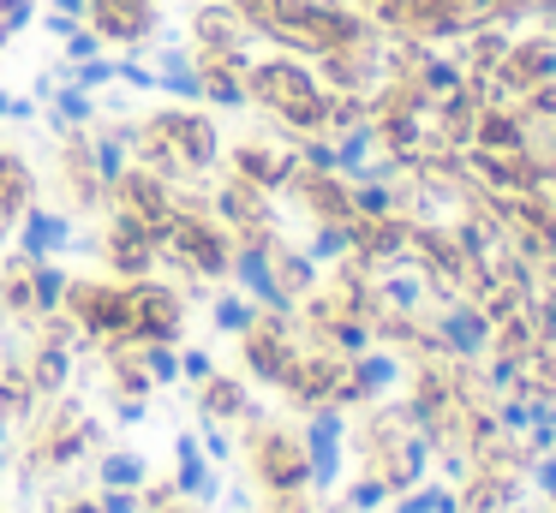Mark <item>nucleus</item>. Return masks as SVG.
<instances>
[{
	"instance_id": "18",
	"label": "nucleus",
	"mask_w": 556,
	"mask_h": 513,
	"mask_svg": "<svg viewBox=\"0 0 556 513\" xmlns=\"http://www.w3.org/2000/svg\"><path fill=\"white\" fill-rule=\"evenodd\" d=\"M150 376H156V382H174V376H180V358H174L168 346H156V352H150Z\"/></svg>"
},
{
	"instance_id": "6",
	"label": "nucleus",
	"mask_w": 556,
	"mask_h": 513,
	"mask_svg": "<svg viewBox=\"0 0 556 513\" xmlns=\"http://www.w3.org/2000/svg\"><path fill=\"white\" fill-rule=\"evenodd\" d=\"M233 274H240V286L245 293H257L264 298V305H288V298H281V281H276V269H269V257L264 251H240V257H233Z\"/></svg>"
},
{
	"instance_id": "5",
	"label": "nucleus",
	"mask_w": 556,
	"mask_h": 513,
	"mask_svg": "<svg viewBox=\"0 0 556 513\" xmlns=\"http://www.w3.org/2000/svg\"><path fill=\"white\" fill-rule=\"evenodd\" d=\"M30 209V167L13 150H0V227Z\"/></svg>"
},
{
	"instance_id": "23",
	"label": "nucleus",
	"mask_w": 556,
	"mask_h": 513,
	"mask_svg": "<svg viewBox=\"0 0 556 513\" xmlns=\"http://www.w3.org/2000/svg\"><path fill=\"white\" fill-rule=\"evenodd\" d=\"M377 501H383V484H359V489H353V508H377Z\"/></svg>"
},
{
	"instance_id": "16",
	"label": "nucleus",
	"mask_w": 556,
	"mask_h": 513,
	"mask_svg": "<svg viewBox=\"0 0 556 513\" xmlns=\"http://www.w3.org/2000/svg\"><path fill=\"white\" fill-rule=\"evenodd\" d=\"M216 329L245 334V329H252V305H240V298H222V305H216Z\"/></svg>"
},
{
	"instance_id": "21",
	"label": "nucleus",
	"mask_w": 556,
	"mask_h": 513,
	"mask_svg": "<svg viewBox=\"0 0 556 513\" xmlns=\"http://www.w3.org/2000/svg\"><path fill=\"white\" fill-rule=\"evenodd\" d=\"M180 370H186L192 382H210V352H186V358H180Z\"/></svg>"
},
{
	"instance_id": "2",
	"label": "nucleus",
	"mask_w": 556,
	"mask_h": 513,
	"mask_svg": "<svg viewBox=\"0 0 556 513\" xmlns=\"http://www.w3.org/2000/svg\"><path fill=\"white\" fill-rule=\"evenodd\" d=\"M150 72H156L162 95H174V102H186V107L204 102V66H198V54L186 42H162L156 54H150Z\"/></svg>"
},
{
	"instance_id": "7",
	"label": "nucleus",
	"mask_w": 556,
	"mask_h": 513,
	"mask_svg": "<svg viewBox=\"0 0 556 513\" xmlns=\"http://www.w3.org/2000/svg\"><path fill=\"white\" fill-rule=\"evenodd\" d=\"M49 119H54L61 131H78V126H90V119H97V102H90V90L54 84V95H49Z\"/></svg>"
},
{
	"instance_id": "22",
	"label": "nucleus",
	"mask_w": 556,
	"mask_h": 513,
	"mask_svg": "<svg viewBox=\"0 0 556 513\" xmlns=\"http://www.w3.org/2000/svg\"><path fill=\"white\" fill-rule=\"evenodd\" d=\"M503 424H508V429H527V424H539V406H508V412H503Z\"/></svg>"
},
{
	"instance_id": "12",
	"label": "nucleus",
	"mask_w": 556,
	"mask_h": 513,
	"mask_svg": "<svg viewBox=\"0 0 556 513\" xmlns=\"http://www.w3.org/2000/svg\"><path fill=\"white\" fill-rule=\"evenodd\" d=\"M102 484L109 489H138L144 484V460H138V453H109V460H102Z\"/></svg>"
},
{
	"instance_id": "13",
	"label": "nucleus",
	"mask_w": 556,
	"mask_h": 513,
	"mask_svg": "<svg viewBox=\"0 0 556 513\" xmlns=\"http://www.w3.org/2000/svg\"><path fill=\"white\" fill-rule=\"evenodd\" d=\"M61 48H66V66H78V60H97V54H109V48H102V36L90 30V24H73V30L61 36Z\"/></svg>"
},
{
	"instance_id": "3",
	"label": "nucleus",
	"mask_w": 556,
	"mask_h": 513,
	"mask_svg": "<svg viewBox=\"0 0 556 513\" xmlns=\"http://www.w3.org/2000/svg\"><path fill=\"white\" fill-rule=\"evenodd\" d=\"M73 245V221L61 209H25L18 215V257L25 262H49Z\"/></svg>"
},
{
	"instance_id": "8",
	"label": "nucleus",
	"mask_w": 556,
	"mask_h": 513,
	"mask_svg": "<svg viewBox=\"0 0 556 513\" xmlns=\"http://www.w3.org/2000/svg\"><path fill=\"white\" fill-rule=\"evenodd\" d=\"M174 453H180V489H186V496H216V477H210V465H204V441L180 436V441H174Z\"/></svg>"
},
{
	"instance_id": "24",
	"label": "nucleus",
	"mask_w": 556,
	"mask_h": 513,
	"mask_svg": "<svg viewBox=\"0 0 556 513\" xmlns=\"http://www.w3.org/2000/svg\"><path fill=\"white\" fill-rule=\"evenodd\" d=\"M539 484H544V496H556V460H544V472H539Z\"/></svg>"
},
{
	"instance_id": "14",
	"label": "nucleus",
	"mask_w": 556,
	"mask_h": 513,
	"mask_svg": "<svg viewBox=\"0 0 556 513\" xmlns=\"http://www.w3.org/2000/svg\"><path fill=\"white\" fill-rule=\"evenodd\" d=\"M329 155H336V167H353V174H359L365 155H371V126L348 131V138H341V150H329Z\"/></svg>"
},
{
	"instance_id": "4",
	"label": "nucleus",
	"mask_w": 556,
	"mask_h": 513,
	"mask_svg": "<svg viewBox=\"0 0 556 513\" xmlns=\"http://www.w3.org/2000/svg\"><path fill=\"white\" fill-rule=\"evenodd\" d=\"M336 448H341V418L336 412H317L312 429H305V453H312L305 472H312V484H329V477H336V465H341Z\"/></svg>"
},
{
	"instance_id": "17",
	"label": "nucleus",
	"mask_w": 556,
	"mask_h": 513,
	"mask_svg": "<svg viewBox=\"0 0 556 513\" xmlns=\"http://www.w3.org/2000/svg\"><path fill=\"white\" fill-rule=\"evenodd\" d=\"M359 382H365V388H389V382H395V364H389V358H365Z\"/></svg>"
},
{
	"instance_id": "1",
	"label": "nucleus",
	"mask_w": 556,
	"mask_h": 513,
	"mask_svg": "<svg viewBox=\"0 0 556 513\" xmlns=\"http://www.w3.org/2000/svg\"><path fill=\"white\" fill-rule=\"evenodd\" d=\"M90 30L102 36L109 54H132V48H150L162 30L156 0H90Z\"/></svg>"
},
{
	"instance_id": "10",
	"label": "nucleus",
	"mask_w": 556,
	"mask_h": 513,
	"mask_svg": "<svg viewBox=\"0 0 556 513\" xmlns=\"http://www.w3.org/2000/svg\"><path fill=\"white\" fill-rule=\"evenodd\" d=\"M61 84H73V90H109L114 84V54H97V60H78V66H66L61 72Z\"/></svg>"
},
{
	"instance_id": "11",
	"label": "nucleus",
	"mask_w": 556,
	"mask_h": 513,
	"mask_svg": "<svg viewBox=\"0 0 556 513\" xmlns=\"http://www.w3.org/2000/svg\"><path fill=\"white\" fill-rule=\"evenodd\" d=\"M443 341L455 346V352H479L484 322H479V317H467V310H448V317H443Z\"/></svg>"
},
{
	"instance_id": "19",
	"label": "nucleus",
	"mask_w": 556,
	"mask_h": 513,
	"mask_svg": "<svg viewBox=\"0 0 556 513\" xmlns=\"http://www.w3.org/2000/svg\"><path fill=\"white\" fill-rule=\"evenodd\" d=\"M317 257H336V251H348V233H341V227H329V233H317Z\"/></svg>"
},
{
	"instance_id": "20",
	"label": "nucleus",
	"mask_w": 556,
	"mask_h": 513,
	"mask_svg": "<svg viewBox=\"0 0 556 513\" xmlns=\"http://www.w3.org/2000/svg\"><path fill=\"white\" fill-rule=\"evenodd\" d=\"M102 513H138L132 489H109V496H102Z\"/></svg>"
},
{
	"instance_id": "9",
	"label": "nucleus",
	"mask_w": 556,
	"mask_h": 513,
	"mask_svg": "<svg viewBox=\"0 0 556 513\" xmlns=\"http://www.w3.org/2000/svg\"><path fill=\"white\" fill-rule=\"evenodd\" d=\"M61 298H66V269H61V262H30V305H37V310H54V305H61Z\"/></svg>"
},
{
	"instance_id": "15",
	"label": "nucleus",
	"mask_w": 556,
	"mask_h": 513,
	"mask_svg": "<svg viewBox=\"0 0 556 513\" xmlns=\"http://www.w3.org/2000/svg\"><path fill=\"white\" fill-rule=\"evenodd\" d=\"M90 18V0H49V30L54 36H66L73 24H85Z\"/></svg>"
},
{
	"instance_id": "25",
	"label": "nucleus",
	"mask_w": 556,
	"mask_h": 513,
	"mask_svg": "<svg viewBox=\"0 0 556 513\" xmlns=\"http://www.w3.org/2000/svg\"><path fill=\"white\" fill-rule=\"evenodd\" d=\"M7 114H13V95H7V90H0V119H7Z\"/></svg>"
}]
</instances>
